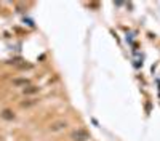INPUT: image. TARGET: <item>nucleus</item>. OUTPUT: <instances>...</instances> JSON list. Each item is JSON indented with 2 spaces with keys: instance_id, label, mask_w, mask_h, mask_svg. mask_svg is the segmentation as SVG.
Returning <instances> with one entry per match:
<instances>
[{
  "instance_id": "f257e3e1",
  "label": "nucleus",
  "mask_w": 160,
  "mask_h": 141,
  "mask_svg": "<svg viewBox=\"0 0 160 141\" xmlns=\"http://www.w3.org/2000/svg\"><path fill=\"white\" fill-rule=\"evenodd\" d=\"M71 138H72L74 141H87V139H90V135H88L87 130L78 128V130H74V132L71 133Z\"/></svg>"
},
{
  "instance_id": "f03ea898",
  "label": "nucleus",
  "mask_w": 160,
  "mask_h": 141,
  "mask_svg": "<svg viewBox=\"0 0 160 141\" xmlns=\"http://www.w3.org/2000/svg\"><path fill=\"white\" fill-rule=\"evenodd\" d=\"M66 125H67L66 122H56V123H53L50 128H51V132H58V130H61L62 127H66Z\"/></svg>"
}]
</instances>
